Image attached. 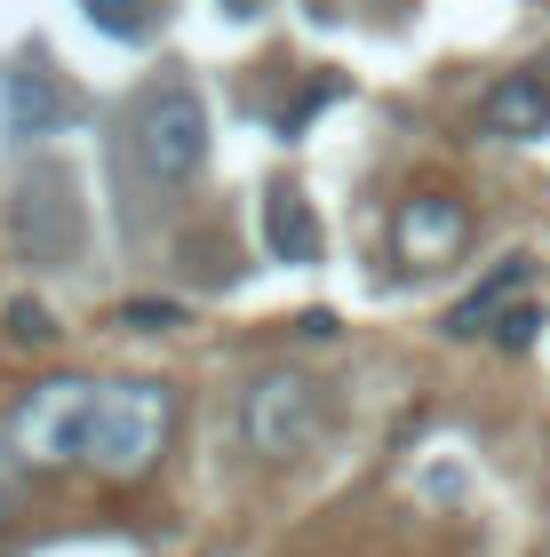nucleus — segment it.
<instances>
[{"instance_id":"f257e3e1","label":"nucleus","mask_w":550,"mask_h":557,"mask_svg":"<svg viewBox=\"0 0 550 557\" xmlns=\"http://www.w3.org/2000/svg\"><path fill=\"white\" fill-rule=\"evenodd\" d=\"M9 438L24 462H96L112 478H136L168 438V391L160 383H40L9 414Z\"/></svg>"},{"instance_id":"f03ea898","label":"nucleus","mask_w":550,"mask_h":557,"mask_svg":"<svg viewBox=\"0 0 550 557\" xmlns=\"http://www.w3.org/2000/svg\"><path fill=\"white\" fill-rule=\"evenodd\" d=\"M136 151H144V168H152L160 184H192V175L208 168V104H199L192 81H168V88L144 96Z\"/></svg>"},{"instance_id":"7ed1b4c3","label":"nucleus","mask_w":550,"mask_h":557,"mask_svg":"<svg viewBox=\"0 0 550 557\" xmlns=\"http://www.w3.org/2000/svg\"><path fill=\"white\" fill-rule=\"evenodd\" d=\"M311 438H319V391L304 374H264L247 391V446L288 462V454H311Z\"/></svg>"},{"instance_id":"20e7f679","label":"nucleus","mask_w":550,"mask_h":557,"mask_svg":"<svg viewBox=\"0 0 550 557\" xmlns=\"http://www.w3.org/2000/svg\"><path fill=\"white\" fill-rule=\"evenodd\" d=\"M16 232H24V247H33V263H64L72 247H81V199H72L64 168H40L33 184H24Z\"/></svg>"},{"instance_id":"39448f33","label":"nucleus","mask_w":550,"mask_h":557,"mask_svg":"<svg viewBox=\"0 0 550 557\" xmlns=\"http://www.w3.org/2000/svg\"><path fill=\"white\" fill-rule=\"evenodd\" d=\"M479 128L503 144H535L550 128V64H518L479 96Z\"/></svg>"},{"instance_id":"423d86ee","label":"nucleus","mask_w":550,"mask_h":557,"mask_svg":"<svg viewBox=\"0 0 550 557\" xmlns=\"http://www.w3.org/2000/svg\"><path fill=\"white\" fill-rule=\"evenodd\" d=\"M0 112H9V136H57L81 104L57 88V72L24 64V72H9V81H0Z\"/></svg>"},{"instance_id":"0eeeda50","label":"nucleus","mask_w":550,"mask_h":557,"mask_svg":"<svg viewBox=\"0 0 550 557\" xmlns=\"http://www.w3.org/2000/svg\"><path fill=\"white\" fill-rule=\"evenodd\" d=\"M470 232V215H463V199H447V191H415L407 208H399V247H407L415 263H447L463 247Z\"/></svg>"},{"instance_id":"6e6552de","label":"nucleus","mask_w":550,"mask_h":557,"mask_svg":"<svg viewBox=\"0 0 550 557\" xmlns=\"http://www.w3.org/2000/svg\"><path fill=\"white\" fill-rule=\"evenodd\" d=\"M527 278H535V256H503V263L479 278V287L455 302V311H447V335H494V319L527 295Z\"/></svg>"},{"instance_id":"1a4fd4ad","label":"nucleus","mask_w":550,"mask_h":557,"mask_svg":"<svg viewBox=\"0 0 550 557\" xmlns=\"http://www.w3.org/2000/svg\"><path fill=\"white\" fill-rule=\"evenodd\" d=\"M264 239H271V256H280V263H319V247H328L304 191H271L264 199Z\"/></svg>"},{"instance_id":"9d476101","label":"nucleus","mask_w":550,"mask_h":557,"mask_svg":"<svg viewBox=\"0 0 550 557\" xmlns=\"http://www.w3.org/2000/svg\"><path fill=\"white\" fill-rule=\"evenodd\" d=\"M81 16L112 40H144V0H81Z\"/></svg>"},{"instance_id":"9b49d317","label":"nucleus","mask_w":550,"mask_h":557,"mask_svg":"<svg viewBox=\"0 0 550 557\" xmlns=\"http://www.w3.org/2000/svg\"><path fill=\"white\" fill-rule=\"evenodd\" d=\"M535 335H542V311H535V302H511V311L494 319V343H503V350H527Z\"/></svg>"},{"instance_id":"f8f14e48","label":"nucleus","mask_w":550,"mask_h":557,"mask_svg":"<svg viewBox=\"0 0 550 557\" xmlns=\"http://www.w3.org/2000/svg\"><path fill=\"white\" fill-rule=\"evenodd\" d=\"M120 326H136V335H168V326H184L176 302H120Z\"/></svg>"},{"instance_id":"ddd939ff","label":"nucleus","mask_w":550,"mask_h":557,"mask_svg":"<svg viewBox=\"0 0 550 557\" xmlns=\"http://www.w3.org/2000/svg\"><path fill=\"white\" fill-rule=\"evenodd\" d=\"M9 335H16V343H57V319H48L40 302H16V311H9Z\"/></svg>"},{"instance_id":"4468645a","label":"nucleus","mask_w":550,"mask_h":557,"mask_svg":"<svg viewBox=\"0 0 550 557\" xmlns=\"http://www.w3.org/2000/svg\"><path fill=\"white\" fill-rule=\"evenodd\" d=\"M16 462H24V454H0V525L16 518V494H24V478H16Z\"/></svg>"},{"instance_id":"2eb2a0df","label":"nucleus","mask_w":550,"mask_h":557,"mask_svg":"<svg viewBox=\"0 0 550 557\" xmlns=\"http://www.w3.org/2000/svg\"><path fill=\"white\" fill-rule=\"evenodd\" d=\"M256 9H264V0H232V16H256Z\"/></svg>"}]
</instances>
